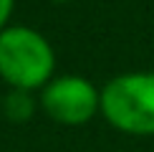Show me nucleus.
<instances>
[{"label":"nucleus","instance_id":"f257e3e1","mask_svg":"<svg viewBox=\"0 0 154 152\" xmlns=\"http://www.w3.org/2000/svg\"><path fill=\"white\" fill-rule=\"evenodd\" d=\"M56 51L41 30L8 25L0 30V79L18 91H41L53 79Z\"/></svg>","mask_w":154,"mask_h":152},{"label":"nucleus","instance_id":"f03ea898","mask_svg":"<svg viewBox=\"0 0 154 152\" xmlns=\"http://www.w3.org/2000/svg\"><path fill=\"white\" fill-rule=\"evenodd\" d=\"M101 117L126 135H154V74L129 71L106 81L101 89Z\"/></svg>","mask_w":154,"mask_h":152},{"label":"nucleus","instance_id":"7ed1b4c3","mask_svg":"<svg viewBox=\"0 0 154 152\" xmlns=\"http://www.w3.org/2000/svg\"><path fill=\"white\" fill-rule=\"evenodd\" d=\"M38 106L61 124H86L101 112V89L86 76H53L38 91Z\"/></svg>","mask_w":154,"mask_h":152},{"label":"nucleus","instance_id":"20e7f679","mask_svg":"<svg viewBox=\"0 0 154 152\" xmlns=\"http://www.w3.org/2000/svg\"><path fill=\"white\" fill-rule=\"evenodd\" d=\"M3 109H5V114H8L10 119L23 122V119L33 117L35 99L30 97V91H18V89H13V91H8V97L3 99Z\"/></svg>","mask_w":154,"mask_h":152},{"label":"nucleus","instance_id":"39448f33","mask_svg":"<svg viewBox=\"0 0 154 152\" xmlns=\"http://www.w3.org/2000/svg\"><path fill=\"white\" fill-rule=\"evenodd\" d=\"M13 8H15V0H0V30L10 25L8 21L13 15Z\"/></svg>","mask_w":154,"mask_h":152},{"label":"nucleus","instance_id":"423d86ee","mask_svg":"<svg viewBox=\"0 0 154 152\" xmlns=\"http://www.w3.org/2000/svg\"><path fill=\"white\" fill-rule=\"evenodd\" d=\"M53 3H71V0H53Z\"/></svg>","mask_w":154,"mask_h":152}]
</instances>
